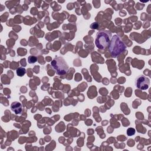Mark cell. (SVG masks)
Returning a JSON list of instances; mask_svg holds the SVG:
<instances>
[{
	"label": "cell",
	"instance_id": "3957f363",
	"mask_svg": "<svg viewBox=\"0 0 151 151\" xmlns=\"http://www.w3.org/2000/svg\"><path fill=\"white\" fill-rule=\"evenodd\" d=\"M51 65L57 74L60 76L65 74L68 70V66L64 59L60 57H56L51 62Z\"/></svg>",
	"mask_w": 151,
	"mask_h": 151
},
{
	"label": "cell",
	"instance_id": "277c9868",
	"mask_svg": "<svg viewBox=\"0 0 151 151\" xmlns=\"http://www.w3.org/2000/svg\"><path fill=\"white\" fill-rule=\"evenodd\" d=\"M135 86L136 87L142 90H147L150 84L149 79L145 76H139L135 80Z\"/></svg>",
	"mask_w": 151,
	"mask_h": 151
},
{
	"label": "cell",
	"instance_id": "6da1fadb",
	"mask_svg": "<svg viewBox=\"0 0 151 151\" xmlns=\"http://www.w3.org/2000/svg\"><path fill=\"white\" fill-rule=\"evenodd\" d=\"M109 51L112 57H117L126 48V45L117 35H113L109 45Z\"/></svg>",
	"mask_w": 151,
	"mask_h": 151
},
{
	"label": "cell",
	"instance_id": "8992f818",
	"mask_svg": "<svg viewBox=\"0 0 151 151\" xmlns=\"http://www.w3.org/2000/svg\"><path fill=\"white\" fill-rule=\"evenodd\" d=\"M26 73V70L24 67H19L17 70V74L19 77L23 76Z\"/></svg>",
	"mask_w": 151,
	"mask_h": 151
},
{
	"label": "cell",
	"instance_id": "5b68a950",
	"mask_svg": "<svg viewBox=\"0 0 151 151\" xmlns=\"http://www.w3.org/2000/svg\"><path fill=\"white\" fill-rule=\"evenodd\" d=\"M11 109L16 114H20L22 111V105L18 101H14L11 105Z\"/></svg>",
	"mask_w": 151,
	"mask_h": 151
},
{
	"label": "cell",
	"instance_id": "52a82bcc",
	"mask_svg": "<svg viewBox=\"0 0 151 151\" xmlns=\"http://www.w3.org/2000/svg\"><path fill=\"white\" fill-rule=\"evenodd\" d=\"M37 60V58L36 57L33 56V55H30L28 58V61L29 64H33L35 63Z\"/></svg>",
	"mask_w": 151,
	"mask_h": 151
},
{
	"label": "cell",
	"instance_id": "ba28073f",
	"mask_svg": "<svg viewBox=\"0 0 151 151\" xmlns=\"http://www.w3.org/2000/svg\"><path fill=\"white\" fill-rule=\"evenodd\" d=\"M135 132H136V131H135V129L134 128L130 127V128L127 129L126 133H127V134L128 136H132V135L134 134Z\"/></svg>",
	"mask_w": 151,
	"mask_h": 151
},
{
	"label": "cell",
	"instance_id": "7a4b0ae2",
	"mask_svg": "<svg viewBox=\"0 0 151 151\" xmlns=\"http://www.w3.org/2000/svg\"><path fill=\"white\" fill-rule=\"evenodd\" d=\"M111 38V33L108 30L99 31L96 35L95 44L97 48L104 50L109 45Z\"/></svg>",
	"mask_w": 151,
	"mask_h": 151
}]
</instances>
